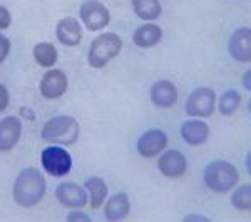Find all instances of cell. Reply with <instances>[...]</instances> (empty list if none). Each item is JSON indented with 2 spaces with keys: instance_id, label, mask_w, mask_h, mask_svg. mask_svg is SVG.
I'll list each match as a JSON object with an SVG mask.
<instances>
[{
  "instance_id": "6da1fadb",
  "label": "cell",
  "mask_w": 251,
  "mask_h": 222,
  "mask_svg": "<svg viewBox=\"0 0 251 222\" xmlns=\"http://www.w3.org/2000/svg\"><path fill=\"white\" fill-rule=\"evenodd\" d=\"M46 179L40 174L39 169L27 167L17 176L12 189L14 200L20 207H34L46 196Z\"/></svg>"
},
{
  "instance_id": "7a4b0ae2",
  "label": "cell",
  "mask_w": 251,
  "mask_h": 222,
  "mask_svg": "<svg viewBox=\"0 0 251 222\" xmlns=\"http://www.w3.org/2000/svg\"><path fill=\"white\" fill-rule=\"evenodd\" d=\"M80 126L79 122L71 115H57L49 119L44 124L40 137L47 144L57 145H74L79 140Z\"/></svg>"
},
{
  "instance_id": "3957f363",
  "label": "cell",
  "mask_w": 251,
  "mask_h": 222,
  "mask_svg": "<svg viewBox=\"0 0 251 222\" xmlns=\"http://www.w3.org/2000/svg\"><path fill=\"white\" fill-rule=\"evenodd\" d=\"M204 182L211 191L226 194L240 182V172L228 160H213L204 169Z\"/></svg>"
},
{
  "instance_id": "277c9868",
  "label": "cell",
  "mask_w": 251,
  "mask_h": 222,
  "mask_svg": "<svg viewBox=\"0 0 251 222\" xmlns=\"http://www.w3.org/2000/svg\"><path fill=\"white\" fill-rule=\"evenodd\" d=\"M121 48H123V40L117 34H114V32L100 34L99 37L92 40L91 47H89V66L94 68L106 67L112 59H116L121 54Z\"/></svg>"
},
{
  "instance_id": "5b68a950",
  "label": "cell",
  "mask_w": 251,
  "mask_h": 222,
  "mask_svg": "<svg viewBox=\"0 0 251 222\" xmlns=\"http://www.w3.org/2000/svg\"><path fill=\"white\" fill-rule=\"evenodd\" d=\"M40 162L44 171L52 177H64L72 171V157L67 149L59 147L57 144L46 147L40 152Z\"/></svg>"
},
{
  "instance_id": "8992f818",
  "label": "cell",
  "mask_w": 251,
  "mask_h": 222,
  "mask_svg": "<svg viewBox=\"0 0 251 222\" xmlns=\"http://www.w3.org/2000/svg\"><path fill=\"white\" fill-rule=\"evenodd\" d=\"M214 107H216V94L209 87L194 89L186 100V114L189 117H200V119L211 117Z\"/></svg>"
},
{
  "instance_id": "52a82bcc",
  "label": "cell",
  "mask_w": 251,
  "mask_h": 222,
  "mask_svg": "<svg viewBox=\"0 0 251 222\" xmlns=\"http://www.w3.org/2000/svg\"><path fill=\"white\" fill-rule=\"evenodd\" d=\"M79 14L84 27H87L91 32L102 30L111 22V14H109L107 7L100 3L99 0H84L80 3Z\"/></svg>"
},
{
  "instance_id": "ba28073f",
  "label": "cell",
  "mask_w": 251,
  "mask_h": 222,
  "mask_svg": "<svg viewBox=\"0 0 251 222\" xmlns=\"http://www.w3.org/2000/svg\"><path fill=\"white\" fill-rule=\"evenodd\" d=\"M67 87H69L67 75L60 68H50V70H47L44 74L42 80H40V94L49 100L62 97L66 94Z\"/></svg>"
},
{
  "instance_id": "9c48e42d",
  "label": "cell",
  "mask_w": 251,
  "mask_h": 222,
  "mask_svg": "<svg viewBox=\"0 0 251 222\" xmlns=\"http://www.w3.org/2000/svg\"><path fill=\"white\" fill-rule=\"evenodd\" d=\"M168 147V135L161 129H149L137 140V152L146 159L159 155Z\"/></svg>"
},
{
  "instance_id": "30bf717a",
  "label": "cell",
  "mask_w": 251,
  "mask_h": 222,
  "mask_svg": "<svg viewBox=\"0 0 251 222\" xmlns=\"http://www.w3.org/2000/svg\"><path fill=\"white\" fill-rule=\"evenodd\" d=\"M55 197L62 205L71 209H80L89 204V196L84 187L75 182H62L55 189Z\"/></svg>"
},
{
  "instance_id": "8fae6325",
  "label": "cell",
  "mask_w": 251,
  "mask_h": 222,
  "mask_svg": "<svg viewBox=\"0 0 251 222\" xmlns=\"http://www.w3.org/2000/svg\"><path fill=\"white\" fill-rule=\"evenodd\" d=\"M228 50L234 60L248 64L251 60V30L248 27H240L233 32L228 42Z\"/></svg>"
},
{
  "instance_id": "7c38bea8",
  "label": "cell",
  "mask_w": 251,
  "mask_h": 222,
  "mask_svg": "<svg viewBox=\"0 0 251 222\" xmlns=\"http://www.w3.org/2000/svg\"><path fill=\"white\" fill-rule=\"evenodd\" d=\"M157 169L163 176L169 177V179H176V177H181L188 171V160H186L183 152L166 151L157 160Z\"/></svg>"
},
{
  "instance_id": "4fadbf2b",
  "label": "cell",
  "mask_w": 251,
  "mask_h": 222,
  "mask_svg": "<svg viewBox=\"0 0 251 222\" xmlns=\"http://www.w3.org/2000/svg\"><path fill=\"white\" fill-rule=\"evenodd\" d=\"M22 135V122L19 117L9 115L0 120V152H9L17 145Z\"/></svg>"
},
{
  "instance_id": "5bb4252c",
  "label": "cell",
  "mask_w": 251,
  "mask_h": 222,
  "mask_svg": "<svg viewBox=\"0 0 251 222\" xmlns=\"http://www.w3.org/2000/svg\"><path fill=\"white\" fill-rule=\"evenodd\" d=\"M151 100L156 107L169 109L177 102V89L171 80H157L151 87Z\"/></svg>"
},
{
  "instance_id": "9a60e30c",
  "label": "cell",
  "mask_w": 251,
  "mask_h": 222,
  "mask_svg": "<svg viewBox=\"0 0 251 222\" xmlns=\"http://www.w3.org/2000/svg\"><path fill=\"white\" fill-rule=\"evenodd\" d=\"M57 40L62 45L75 47L82 40V27L74 17L60 19L57 23Z\"/></svg>"
},
{
  "instance_id": "2e32d148",
  "label": "cell",
  "mask_w": 251,
  "mask_h": 222,
  "mask_svg": "<svg viewBox=\"0 0 251 222\" xmlns=\"http://www.w3.org/2000/svg\"><path fill=\"white\" fill-rule=\"evenodd\" d=\"M209 135V127L203 120H186L181 126V137L188 145H201Z\"/></svg>"
},
{
  "instance_id": "e0dca14e",
  "label": "cell",
  "mask_w": 251,
  "mask_h": 222,
  "mask_svg": "<svg viewBox=\"0 0 251 222\" xmlns=\"http://www.w3.org/2000/svg\"><path fill=\"white\" fill-rule=\"evenodd\" d=\"M129 212H131V202H129L127 194L124 192L112 196L104 207V216L107 221H123L129 216Z\"/></svg>"
},
{
  "instance_id": "ac0fdd59",
  "label": "cell",
  "mask_w": 251,
  "mask_h": 222,
  "mask_svg": "<svg viewBox=\"0 0 251 222\" xmlns=\"http://www.w3.org/2000/svg\"><path fill=\"white\" fill-rule=\"evenodd\" d=\"M161 39H163V30L156 23H144V25L137 27L132 35L134 44L141 48L154 47L161 42Z\"/></svg>"
},
{
  "instance_id": "d6986e66",
  "label": "cell",
  "mask_w": 251,
  "mask_h": 222,
  "mask_svg": "<svg viewBox=\"0 0 251 222\" xmlns=\"http://www.w3.org/2000/svg\"><path fill=\"white\" fill-rule=\"evenodd\" d=\"M84 189L89 192V204L92 209H99L107 197V184L100 177H89L84 182Z\"/></svg>"
},
{
  "instance_id": "ffe728a7",
  "label": "cell",
  "mask_w": 251,
  "mask_h": 222,
  "mask_svg": "<svg viewBox=\"0 0 251 222\" xmlns=\"http://www.w3.org/2000/svg\"><path fill=\"white\" fill-rule=\"evenodd\" d=\"M132 9L137 14V17L143 20H156L163 14L159 0H132Z\"/></svg>"
},
{
  "instance_id": "44dd1931",
  "label": "cell",
  "mask_w": 251,
  "mask_h": 222,
  "mask_svg": "<svg viewBox=\"0 0 251 222\" xmlns=\"http://www.w3.org/2000/svg\"><path fill=\"white\" fill-rule=\"evenodd\" d=\"M32 54H34V59L35 62L39 64L40 67H54L55 62H57V48L52 45L50 42H40V44H35L34 50H32Z\"/></svg>"
},
{
  "instance_id": "7402d4cb",
  "label": "cell",
  "mask_w": 251,
  "mask_h": 222,
  "mask_svg": "<svg viewBox=\"0 0 251 222\" xmlns=\"http://www.w3.org/2000/svg\"><path fill=\"white\" fill-rule=\"evenodd\" d=\"M241 106V94L238 90H226L220 99V112L223 115H233Z\"/></svg>"
},
{
  "instance_id": "603a6c76",
  "label": "cell",
  "mask_w": 251,
  "mask_h": 222,
  "mask_svg": "<svg viewBox=\"0 0 251 222\" xmlns=\"http://www.w3.org/2000/svg\"><path fill=\"white\" fill-rule=\"evenodd\" d=\"M231 204L236 211L250 212L251 211V185L245 184L238 187L231 196Z\"/></svg>"
},
{
  "instance_id": "cb8c5ba5",
  "label": "cell",
  "mask_w": 251,
  "mask_h": 222,
  "mask_svg": "<svg viewBox=\"0 0 251 222\" xmlns=\"http://www.w3.org/2000/svg\"><path fill=\"white\" fill-rule=\"evenodd\" d=\"M9 52H10V40L7 39L3 34H0V64L7 59Z\"/></svg>"
},
{
  "instance_id": "d4e9b609",
  "label": "cell",
  "mask_w": 251,
  "mask_h": 222,
  "mask_svg": "<svg viewBox=\"0 0 251 222\" xmlns=\"http://www.w3.org/2000/svg\"><path fill=\"white\" fill-rule=\"evenodd\" d=\"M12 23V15L10 12L5 9V7L0 5V30H5L9 29Z\"/></svg>"
},
{
  "instance_id": "484cf974",
  "label": "cell",
  "mask_w": 251,
  "mask_h": 222,
  "mask_svg": "<svg viewBox=\"0 0 251 222\" xmlns=\"http://www.w3.org/2000/svg\"><path fill=\"white\" fill-rule=\"evenodd\" d=\"M10 97H9V90L3 84H0V112H3L7 107H9Z\"/></svg>"
},
{
  "instance_id": "4316f807",
  "label": "cell",
  "mask_w": 251,
  "mask_h": 222,
  "mask_svg": "<svg viewBox=\"0 0 251 222\" xmlns=\"http://www.w3.org/2000/svg\"><path fill=\"white\" fill-rule=\"evenodd\" d=\"M67 221L69 222H75V221H84V222H91V217L87 216V214H84V212H79V211H74V212H71L67 216Z\"/></svg>"
},
{
  "instance_id": "83f0119b",
  "label": "cell",
  "mask_w": 251,
  "mask_h": 222,
  "mask_svg": "<svg viewBox=\"0 0 251 222\" xmlns=\"http://www.w3.org/2000/svg\"><path fill=\"white\" fill-rule=\"evenodd\" d=\"M19 114H20V117H24V119H27V120H30V122H34L35 120V114L32 112V109L30 107H20L19 109Z\"/></svg>"
},
{
  "instance_id": "f1b7e54d",
  "label": "cell",
  "mask_w": 251,
  "mask_h": 222,
  "mask_svg": "<svg viewBox=\"0 0 251 222\" xmlns=\"http://www.w3.org/2000/svg\"><path fill=\"white\" fill-rule=\"evenodd\" d=\"M251 72H245V75H243V84H245V87H246V90H251Z\"/></svg>"
},
{
  "instance_id": "f546056e",
  "label": "cell",
  "mask_w": 251,
  "mask_h": 222,
  "mask_svg": "<svg viewBox=\"0 0 251 222\" xmlns=\"http://www.w3.org/2000/svg\"><path fill=\"white\" fill-rule=\"evenodd\" d=\"M184 221H208V219L201 216H188V217H184Z\"/></svg>"
}]
</instances>
